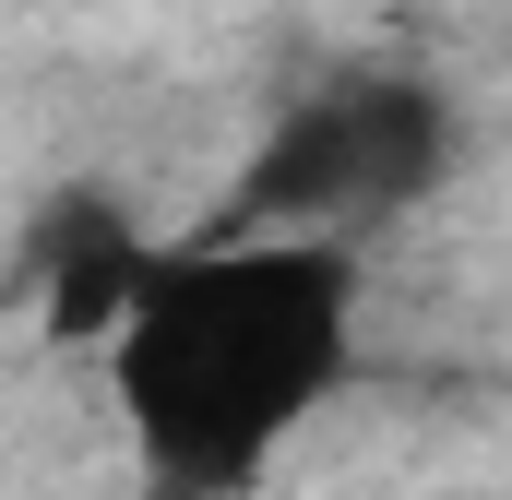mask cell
I'll return each mask as SVG.
<instances>
[{"label": "cell", "mask_w": 512, "mask_h": 500, "mask_svg": "<svg viewBox=\"0 0 512 500\" xmlns=\"http://www.w3.org/2000/svg\"><path fill=\"white\" fill-rule=\"evenodd\" d=\"M453 167V96L429 72H322L286 120L251 143L227 227H298V239H358L405 215Z\"/></svg>", "instance_id": "2"}, {"label": "cell", "mask_w": 512, "mask_h": 500, "mask_svg": "<svg viewBox=\"0 0 512 500\" xmlns=\"http://www.w3.org/2000/svg\"><path fill=\"white\" fill-rule=\"evenodd\" d=\"M358 370V239L215 227L155 250L108 334L131 453L191 500H239Z\"/></svg>", "instance_id": "1"}]
</instances>
